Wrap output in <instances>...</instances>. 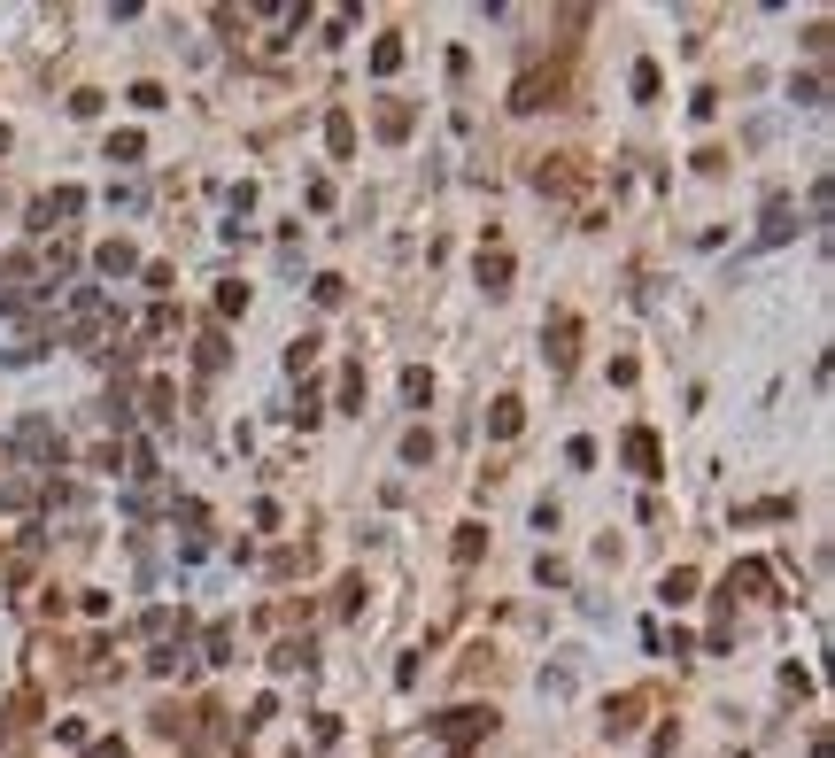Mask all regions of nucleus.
I'll use <instances>...</instances> for the list:
<instances>
[{
  "label": "nucleus",
  "instance_id": "obj_7",
  "mask_svg": "<svg viewBox=\"0 0 835 758\" xmlns=\"http://www.w3.org/2000/svg\"><path fill=\"white\" fill-rule=\"evenodd\" d=\"M101 271H109V279H124V271H132V248H124V240H109V248H101Z\"/></svg>",
  "mask_w": 835,
  "mask_h": 758
},
{
  "label": "nucleus",
  "instance_id": "obj_10",
  "mask_svg": "<svg viewBox=\"0 0 835 758\" xmlns=\"http://www.w3.org/2000/svg\"><path fill=\"white\" fill-rule=\"evenodd\" d=\"M495 434H519V395H503V403H495V418H488Z\"/></svg>",
  "mask_w": 835,
  "mask_h": 758
},
{
  "label": "nucleus",
  "instance_id": "obj_3",
  "mask_svg": "<svg viewBox=\"0 0 835 758\" xmlns=\"http://www.w3.org/2000/svg\"><path fill=\"white\" fill-rule=\"evenodd\" d=\"M55 217H78V186H62V194H47L31 209V225H55Z\"/></svg>",
  "mask_w": 835,
  "mask_h": 758
},
{
  "label": "nucleus",
  "instance_id": "obj_1",
  "mask_svg": "<svg viewBox=\"0 0 835 758\" xmlns=\"http://www.w3.org/2000/svg\"><path fill=\"white\" fill-rule=\"evenodd\" d=\"M24 287H31V263L8 256V263H0V310H16V302H24Z\"/></svg>",
  "mask_w": 835,
  "mask_h": 758
},
{
  "label": "nucleus",
  "instance_id": "obj_9",
  "mask_svg": "<svg viewBox=\"0 0 835 758\" xmlns=\"http://www.w3.org/2000/svg\"><path fill=\"white\" fill-rule=\"evenodd\" d=\"M503 279H511V263H503V256H480V287L503 294Z\"/></svg>",
  "mask_w": 835,
  "mask_h": 758
},
{
  "label": "nucleus",
  "instance_id": "obj_6",
  "mask_svg": "<svg viewBox=\"0 0 835 758\" xmlns=\"http://www.w3.org/2000/svg\"><path fill=\"white\" fill-rule=\"evenodd\" d=\"M789 225H797V217H789V202L774 194V202H766V240H789Z\"/></svg>",
  "mask_w": 835,
  "mask_h": 758
},
{
  "label": "nucleus",
  "instance_id": "obj_5",
  "mask_svg": "<svg viewBox=\"0 0 835 758\" xmlns=\"http://www.w3.org/2000/svg\"><path fill=\"white\" fill-rule=\"evenodd\" d=\"M627 465H634V472H658V441H650V434H627Z\"/></svg>",
  "mask_w": 835,
  "mask_h": 758
},
{
  "label": "nucleus",
  "instance_id": "obj_8",
  "mask_svg": "<svg viewBox=\"0 0 835 758\" xmlns=\"http://www.w3.org/2000/svg\"><path fill=\"white\" fill-rule=\"evenodd\" d=\"M325 140H333V155H348V147H356V124H348L341 109H333V124H325Z\"/></svg>",
  "mask_w": 835,
  "mask_h": 758
},
{
  "label": "nucleus",
  "instance_id": "obj_2",
  "mask_svg": "<svg viewBox=\"0 0 835 758\" xmlns=\"http://www.w3.org/2000/svg\"><path fill=\"white\" fill-rule=\"evenodd\" d=\"M573 341H580V325H573V318H557V325H549V364H557V372L573 364Z\"/></svg>",
  "mask_w": 835,
  "mask_h": 758
},
{
  "label": "nucleus",
  "instance_id": "obj_4",
  "mask_svg": "<svg viewBox=\"0 0 835 758\" xmlns=\"http://www.w3.org/2000/svg\"><path fill=\"white\" fill-rule=\"evenodd\" d=\"M488 720H495V712H441L433 728H441V735H457V743H464V735H480Z\"/></svg>",
  "mask_w": 835,
  "mask_h": 758
}]
</instances>
